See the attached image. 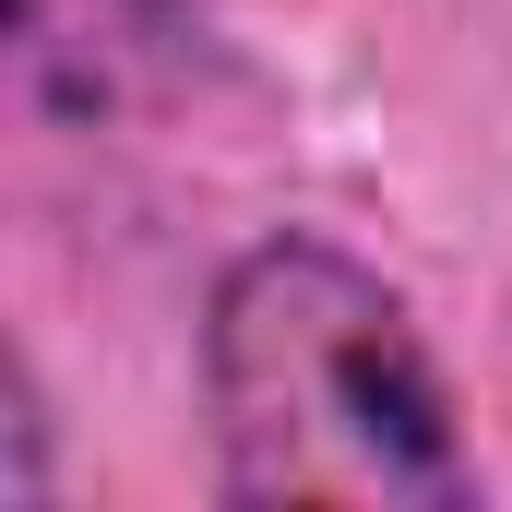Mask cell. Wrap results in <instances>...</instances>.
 I'll use <instances>...</instances> for the list:
<instances>
[{"label":"cell","mask_w":512,"mask_h":512,"mask_svg":"<svg viewBox=\"0 0 512 512\" xmlns=\"http://www.w3.org/2000/svg\"><path fill=\"white\" fill-rule=\"evenodd\" d=\"M203 393L227 501H346V512H465L477 465L441 358L405 298L334 239H262L215 274Z\"/></svg>","instance_id":"1"}]
</instances>
